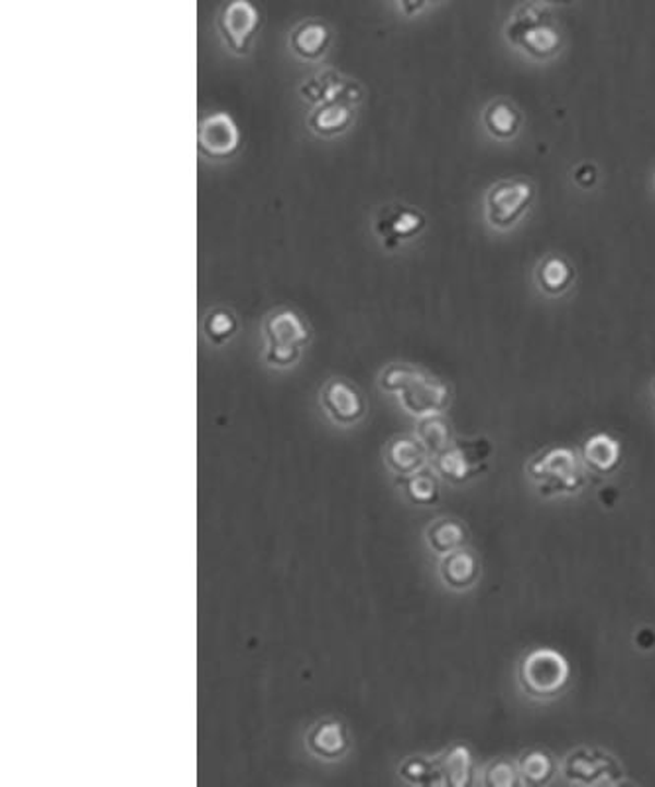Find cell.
I'll return each instance as SVG.
<instances>
[{
  "instance_id": "obj_10",
  "label": "cell",
  "mask_w": 655,
  "mask_h": 787,
  "mask_svg": "<svg viewBox=\"0 0 655 787\" xmlns=\"http://www.w3.org/2000/svg\"><path fill=\"white\" fill-rule=\"evenodd\" d=\"M397 400L406 414L412 418L421 419L443 414L448 409L451 394L443 380L417 370L404 390L397 394Z\"/></svg>"
},
{
  "instance_id": "obj_22",
  "label": "cell",
  "mask_w": 655,
  "mask_h": 787,
  "mask_svg": "<svg viewBox=\"0 0 655 787\" xmlns=\"http://www.w3.org/2000/svg\"><path fill=\"white\" fill-rule=\"evenodd\" d=\"M536 279L547 296H563L575 279V270L563 257H549L537 266Z\"/></svg>"
},
{
  "instance_id": "obj_32",
  "label": "cell",
  "mask_w": 655,
  "mask_h": 787,
  "mask_svg": "<svg viewBox=\"0 0 655 787\" xmlns=\"http://www.w3.org/2000/svg\"><path fill=\"white\" fill-rule=\"evenodd\" d=\"M575 181L579 186H581V188H585V190L593 188L596 183L595 166H588V164H585V166H579L575 170Z\"/></svg>"
},
{
  "instance_id": "obj_28",
  "label": "cell",
  "mask_w": 655,
  "mask_h": 787,
  "mask_svg": "<svg viewBox=\"0 0 655 787\" xmlns=\"http://www.w3.org/2000/svg\"><path fill=\"white\" fill-rule=\"evenodd\" d=\"M239 333V318L229 308H213L203 320V335L213 347L227 345Z\"/></svg>"
},
{
  "instance_id": "obj_5",
  "label": "cell",
  "mask_w": 655,
  "mask_h": 787,
  "mask_svg": "<svg viewBox=\"0 0 655 787\" xmlns=\"http://www.w3.org/2000/svg\"><path fill=\"white\" fill-rule=\"evenodd\" d=\"M492 445L487 438L453 441L445 451L433 457V470L449 485H465L487 467Z\"/></svg>"
},
{
  "instance_id": "obj_26",
  "label": "cell",
  "mask_w": 655,
  "mask_h": 787,
  "mask_svg": "<svg viewBox=\"0 0 655 787\" xmlns=\"http://www.w3.org/2000/svg\"><path fill=\"white\" fill-rule=\"evenodd\" d=\"M400 485H402V489H404L406 499L409 500L412 504H417V506H433V504H437V500H439V494H441V489H439V475H437L433 468H421V470H417L414 475L404 477Z\"/></svg>"
},
{
  "instance_id": "obj_21",
  "label": "cell",
  "mask_w": 655,
  "mask_h": 787,
  "mask_svg": "<svg viewBox=\"0 0 655 787\" xmlns=\"http://www.w3.org/2000/svg\"><path fill=\"white\" fill-rule=\"evenodd\" d=\"M517 770L522 777V786H547L556 776V758L551 756L547 750L532 748L517 760Z\"/></svg>"
},
{
  "instance_id": "obj_20",
  "label": "cell",
  "mask_w": 655,
  "mask_h": 787,
  "mask_svg": "<svg viewBox=\"0 0 655 787\" xmlns=\"http://www.w3.org/2000/svg\"><path fill=\"white\" fill-rule=\"evenodd\" d=\"M465 541H467V529L458 520L437 518L427 526V548L441 558L455 549L463 548Z\"/></svg>"
},
{
  "instance_id": "obj_7",
  "label": "cell",
  "mask_w": 655,
  "mask_h": 787,
  "mask_svg": "<svg viewBox=\"0 0 655 787\" xmlns=\"http://www.w3.org/2000/svg\"><path fill=\"white\" fill-rule=\"evenodd\" d=\"M242 146L239 124L227 110L203 115L198 124V152L209 162L233 160Z\"/></svg>"
},
{
  "instance_id": "obj_17",
  "label": "cell",
  "mask_w": 655,
  "mask_h": 787,
  "mask_svg": "<svg viewBox=\"0 0 655 787\" xmlns=\"http://www.w3.org/2000/svg\"><path fill=\"white\" fill-rule=\"evenodd\" d=\"M439 577H441L445 587L457 591V593L475 587L478 577H480V565H478L477 556L465 548L451 551V553L441 558Z\"/></svg>"
},
{
  "instance_id": "obj_23",
  "label": "cell",
  "mask_w": 655,
  "mask_h": 787,
  "mask_svg": "<svg viewBox=\"0 0 655 787\" xmlns=\"http://www.w3.org/2000/svg\"><path fill=\"white\" fill-rule=\"evenodd\" d=\"M397 774L412 786H443V770L439 758L409 756L397 766Z\"/></svg>"
},
{
  "instance_id": "obj_8",
  "label": "cell",
  "mask_w": 655,
  "mask_h": 787,
  "mask_svg": "<svg viewBox=\"0 0 655 787\" xmlns=\"http://www.w3.org/2000/svg\"><path fill=\"white\" fill-rule=\"evenodd\" d=\"M319 404L338 428H353L367 416V400L347 379H329L319 392Z\"/></svg>"
},
{
  "instance_id": "obj_18",
  "label": "cell",
  "mask_w": 655,
  "mask_h": 787,
  "mask_svg": "<svg viewBox=\"0 0 655 787\" xmlns=\"http://www.w3.org/2000/svg\"><path fill=\"white\" fill-rule=\"evenodd\" d=\"M581 461L596 475H612L620 467V443L606 433L591 436L581 448Z\"/></svg>"
},
{
  "instance_id": "obj_34",
  "label": "cell",
  "mask_w": 655,
  "mask_h": 787,
  "mask_svg": "<svg viewBox=\"0 0 655 787\" xmlns=\"http://www.w3.org/2000/svg\"><path fill=\"white\" fill-rule=\"evenodd\" d=\"M546 2H553V4H565V2H571V0H546Z\"/></svg>"
},
{
  "instance_id": "obj_6",
  "label": "cell",
  "mask_w": 655,
  "mask_h": 787,
  "mask_svg": "<svg viewBox=\"0 0 655 787\" xmlns=\"http://www.w3.org/2000/svg\"><path fill=\"white\" fill-rule=\"evenodd\" d=\"M536 200V188L527 180H502L487 193L485 210L490 227L512 229Z\"/></svg>"
},
{
  "instance_id": "obj_1",
  "label": "cell",
  "mask_w": 655,
  "mask_h": 787,
  "mask_svg": "<svg viewBox=\"0 0 655 787\" xmlns=\"http://www.w3.org/2000/svg\"><path fill=\"white\" fill-rule=\"evenodd\" d=\"M527 477L539 487V494L571 497L585 487V473L569 448H551L527 463Z\"/></svg>"
},
{
  "instance_id": "obj_13",
  "label": "cell",
  "mask_w": 655,
  "mask_h": 787,
  "mask_svg": "<svg viewBox=\"0 0 655 787\" xmlns=\"http://www.w3.org/2000/svg\"><path fill=\"white\" fill-rule=\"evenodd\" d=\"M309 754L321 762H341L347 756L350 738L343 720L321 718L306 735Z\"/></svg>"
},
{
  "instance_id": "obj_2",
  "label": "cell",
  "mask_w": 655,
  "mask_h": 787,
  "mask_svg": "<svg viewBox=\"0 0 655 787\" xmlns=\"http://www.w3.org/2000/svg\"><path fill=\"white\" fill-rule=\"evenodd\" d=\"M507 36L508 40L534 60H551L563 46L561 32L551 14L536 4H524L517 9L508 24Z\"/></svg>"
},
{
  "instance_id": "obj_29",
  "label": "cell",
  "mask_w": 655,
  "mask_h": 787,
  "mask_svg": "<svg viewBox=\"0 0 655 787\" xmlns=\"http://www.w3.org/2000/svg\"><path fill=\"white\" fill-rule=\"evenodd\" d=\"M483 784L487 787L522 786L517 762H512L508 758H498L495 762H490L483 772Z\"/></svg>"
},
{
  "instance_id": "obj_9",
  "label": "cell",
  "mask_w": 655,
  "mask_h": 787,
  "mask_svg": "<svg viewBox=\"0 0 655 787\" xmlns=\"http://www.w3.org/2000/svg\"><path fill=\"white\" fill-rule=\"evenodd\" d=\"M426 229V215L421 211L404 205V203H388L386 207L378 211L372 220V230L378 239L382 240L384 249L396 250L406 240L416 239Z\"/></svg>"
},
{
  "instance_id": "obj_3",
  "label": "cell",
  "mask_w": 655,
  "mask_h": 787,
  "mask_svg": "<svg viewBox=\"0 0 655 787\" xmlns=\"http://www.w3.org/2000/svg\"><path fill=\"white\" fill-rule=\"evenodd\" d=\"M571 668L563 654L557 649L537 648L520 661L517 681L527 697L537 701L553 699L565 689Z\"/></svg>"
},
{
  "instance_id": "obj_12",
  "label": "cell",
  "mask_w": 655,
  "mask_h": 787,
  "mask_svg": "<svg viewBox=\"0 0 655 787\" xmlns=\"http://www.w3.org/2000/svg\"><path fill=\"white\" fill-rule=\"evenodd\" d=\"M262 335L266 347L278 349H306L311 343L308 321L296 309H272L262 321Z\"/></svg>"
},
{
  "instance_id": "obj_16",
  "label": "cell",
  "mask_w": 655,
  "mask_h": 787,
  "mask_svg": "<svg viewBox=\"0 0 655 787\" xmlns=\"http://www.w3.org/2000/svg\"><path fill=\"white\" fill-rule=\"evenodd\" d=\"M431 457L421 441L412 436H396L390 439L384 448V461L388 468L397 477H409L417 470L427 467V458Z\"/></svg>"
},
{
  "instance_id": "obj_33",
  "label": "cell",
  "mask_w": 655,
  "mask_h": 787,
  "mask_svg": "<svg viewBox=\"0 0 655 787\" xmlns=\"http://www.w3.org/2000/svg\"><path fill=\"white\" fill-rule=\"evenodd\" d=\"M429 2H437V0H400V9L406 16H414L417 12L424 11Z\"/></svg>"
},
{
  "instance_id": "obj_14",
  "label": "cell",
  "mask_w": 655,
  "mask_h": 787,
  "mask_svg": "<svg viewBox=\"0 0 655 787\" xmlns=\"http://www.w3.org/2000/svg\"><path fill=\"white\" fill-rule=\"evenodd\" d=\"M333 44V31L327 22L308 19L289 32L288 48L303 63H319L325 60Z\"/></svg>"
},
{
  "instance_id": "obj_27",
  "label": "cell",
  "mask_w": 655,
  "mask_h": 787,
  "mask_svg": "<svg viewBox=\"0 0 655 787\" xmlns=\"http://www.w3.org/2000/svg\"><path fill=\"white\" fill-rule=\"evenodd\" d=\"M416 438L421 441L427 453L436 457L453 443V431L448 419L443 418V414H437L417 419Z\"/></svg>"
},
{
  "instance_id": "obj_35",
  "label": "cell",
  "mask_w": 655,
  "mask_h": 787,
  "mask_svg": "<svg viewBox=\"0 0 655 787\" xmlns=\"http://www.w3.org/2000/svg\"><path fill=\"white\" fill-rule=\"evenodd\" d=\"M654 390H655V384H654Z\"/></svg>"
},
{
  "instance_id": "obj_24",
  "label": "cell",
  "mask_w": 655,
  "mask_h": 787,
  "mask_svg": "<svg viewBox=\"0 0 655 787\" xmlns=\"http://www.w3.org/2000/svg\"><path fill=\"white\" fill-rule=\"evenodd\" d=\"M485 127L492 136L500 140L514 139L522 127L520 110L507 100H495L485 109Z\"/></svg>"
},
{
  "instance_id": "obj_15",
  "label": "cell",
  "mask_w": 655,
  "mask_h": 787,
  "mask_svg": "<svg viewBox=\"0 0 655 787\" xmlns=\"http://www.w3.org/2000/svg\"><path fill=\"white\" fill-rule=\"evenodd\" d=\"M357 119V107L343 100H331L325 105L311 107L308 115V129L319 139H337L345 134Z\"/></svg>"
},
{
  "instance_id": "obj_31",
  "label": "cell",
  "mask_w": 655,
  "mask_h": 787,
  "mask_svg": "<svg viewBox=\"0 0 655 787\" xmlns=\"http://www.w3.org/2000/svg\"><path fill=\"white\" fill-rule=\"evenodd\" d=\"M303 349H278V347H266L264 349V362L270 369L288 370L294 369L301 360Z\"/></svg>"
},
{
  "instance_id": "obj_30",
  "label": "cell",
  "mask_w": 655,
  "mask_h": 787,
  "mask_svg": "<svg viewBox=\"0 0 655 787\" xmlns=\"http://www.w3.org/2000/svg\"><path fill=\"white\" fill-rule=\"evenodd\" d=\"M416 372L417 369L409 367V365L392 362V365H388L386 369H382V372H380V377H378V386H380L382 392L397 396Z\"/></svg>"
},
{
  "instance_id": "obj_4",
  "label": "cell",
  "mask_w": 655,
  "mask_h": 787,
  "mask_svg": "<svg viewBox=\"0 0 655 787\" xmlns=\"http://www.w3.org/2000/svg\"><path fill=\"white\" fill-rule=\"evenodd\" d=\"M259 7L252 0H225L217 12V32L235 58H247L259 38Z\"/></svg>"
},
{
  "instance_id": "obj_25",
  "label": "cell",
  "mask_w": 655,
  "mask_h": 787,
  "mask_svg": "<svg viewBox=\"0 0 655 787\" xmlns=\"http://www.w3.org/2000/svg\"><path fill=\"white\" fill-rule=\"evenodd\" d=\"M439 760L443 770V786L465 787L471 784L473 756L465 744H453L439 756Z\"/></svg>"
},
{
  "instance_id": "obj_19",
  "label": "cell",
  "mask_w": 655,
  "mask_h": 787,
  "mask_svg": "<svg viewBox=\"0 0 655 787\" xmlns=\"http://www.w3.org/2000/svg\"><path fill=\"white\" fill-rule=\"evenodd\" d=\"M345 81H347V75H343L341 71L331 70V68L315 71L313 75H309V77L301 81L299 97L311 107L325 105L331 100H338Z\"/></svg>"
},
{
  "instance_id": "obj_11",
  "label": "cell",
  "mask_w": 655,
  "mask_h": 787,
  "mask_svg": "<svg viewBox=\"0 0 655 787\" xmlns=\"http://www.w3.org/2000/svg\"><path fill=\"white\" fill-rule=\"evenodd\" d=\"M563 774L573 784L598 786V784H616L622 776V767L615 758L603 750L579 748L565 758Z\"/></svg>"
}]
</instances>
